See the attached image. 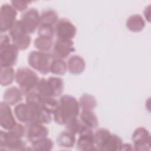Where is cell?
<instances>
[{
    "mask_svg": "<svg viewBox=\"0 0 151 151\" xmlns=\"http://www.w3.org/2000/svg\"><path fill=\"white\" fill-rule=\"evenodd\" d=\"M15 70L12 67L1 68L0 82L2 86H8L15 80Z\"/></svg>",
    "mask_w": 151,
    "mask_h": 151,
    "instance_id": "obj_24",
    "label": "cell"
},
{
    "mask_svg": "<svg viewBox=\"0 0 151 151\" xmlns=\"http://www.w3.org/2000/svg\"><path fill=\"white\" fill-rule=\"evenodd\" d=\"M39 78L37 74L28 67H20L15 74V81L24 95L35 91Z\"/></svg>",
    "mask_w": 151,
    "mask_h": 151,
    "instance_id": "obj_3",
    "label": "cell"
},
{
    "mask_svg": "<svg viewBox=\"0 0 151 151\" xmlns=\"http://www.w3.org/2000/svg\"><path fill=\"white\" fill-rule=\"evenodd\" d=\"M74 51L73 40L57 39L54 42L51 55L53 58L64 60Z\"/></svg>",
    "mask_w": 151,
    "mask_h": 151,
    "instance_id": "obj_10",
    "label": "cell"
},
{
    "mask_svg": "<svg viewBox=\"0 0 151 151\" xmlns=\"http://www.w3.org/2000/svg\"><path fill=\"white\" fill-rule=\"evenodd\" d=\"M19 50L12 44L0 48L1 68L12 67L18 60Z\"/></svg>",
    "mask_w": 151,
    "mask_h": 151,
    "instance_id": "obj_11",
    "label": "cell"
},
{
    "mask_svg": "<svg viewBox=\"0 0 151 151\" xmlns=\"http://www.w3.org/2000/svg\"><path fill=\"white\" fill-rule=\"evenodd\" d=\"M17 11L11 4L6 3L0 9V31L1 34L9 31L16 22Z\"/></svg>",
    "mask_w": 151,
    "mask_h": 151,
    "instance_id": "obj_5",
    "label": "cell"
},
{
    "mask_svg": "<svg viewBox=\"0 0 151 151\" xmlns=\"http://www.w3.org/2000/svg\"><path fill=\"white\" fill-rule=\"evenodd\" d=\"M52 60L51 54L38 50L31 51L28 56V63L29 66L44 75L50 72Z\"/></svg>",
    "mask_w": 151,
    "mask_h": 151,
    "instance_id": "obj_4",
    "label": "cell"
},
{
    "mask_svg": "<svg viewBox=\"0 0 151 151\" xmlns=\"http://www.w3.org/2000/svg\"><path fill=\"white\" fill-rule=\"evenodd\" d=\"M123 144L122 139L117 134H111L110 137L101 146L100 150L117 151L121 150Z\"/></svg>",
    "mask_w": 151,
    "mask_h": 151,
    "instance_id": "obj_20",
    "label": "cell"
},
{
    "mask_svg": "<svg viewBox=\"0 0 151 151\" xmlns=\"http://www.w3.org/2000/svg\"><path fill=\"white\" fill-rule=\"evenodd\" d=\"M48 80L52 86L55 97L60 96L63 93L64 88L63 80L60 77L55 76L50 77L48 78Z\"/></svg>",
    "mask_w": 151,
    "mask_h": 151,
    "instance_id": "obj_31",
    "label": "cell"
},
{
    "mask_svg": "<svg viewBox=\"0 0 151 151\" xmlns=\"http://www.w3.org/2000/svg\"><path fill=\"white\" fill-rule=\"evenodd\" d=\"M80 121L87 127L91 129H97L99 126V120L93 110H81L80 114Z\"/></svg>",
    "mask_w": 151,
    "mask_h": 151,
    "instance_id": "obj_19",
    "label": "cell"
},
{
    "mask_svg": "<svg viewBox=\"0 0 151 151\" xmlns=\"http://www.w3.org/2000/svg\"><path fill=\"white\" fill-rule=\"evenodd\" d=\"M20 20L27 33L31 34L38 29L40 25V14L36 8H31L22 14Z\"/></svg>",
    "mask_w": 151,
    "mask_h": 151,
    "instance_id": "obj_9",
    "label": "cell"
},
{
    "mask_svg": "<svg viewBox=\"0 0 151 151\" xmlns=\"http://www.w3.org/2000/svg\"><path fill=\"white\" fill-rule=\"evenodd\" d=\"M74 134L65 130L61 132L57 137V143L60 147L64 148H72L76 143Z\"/></svg>",
    "mask_w": 151,
    "mask_h": 151,
    "instance_id": "obj_18",
    "label": "cell"
},
{
    "mask_svg": "<svg viewBox=\"0 0 151 151\" xmlns=\"http://www.w3.org/2000/svg\"><path fill=\"white\" fill-rule=\"evenodd\" d=\"M65 130L71 133L76 134H79L87 127L77 117L70 120L65 124Z\"/></svg>",
    "mask_w": 151,
    "mask_h": 151,
    "instance_id": "obj_29",
    "label": "cell"
},
{
    "mask_svg": "<svg viewBox=\"0 0 151 151\" xmlns=\"http://www.w3.org/2000/svg\"><path fill=\"white\" fill-rule=\"evenodd\" d=\"M11 109V106L2 101L0 103V125L4 130L9 131L17 124Z\"/></svg>",
    "mask_w": 151,
    "mask_h": 151,
    "instance_id": "obj_13",
    "label": "cell"
},
{
    "mask_svg": "<svg viewBox=\"0 0 151 151\" xmlns=\"http://www.w3.org/2000/svg\"><path fill=\"white\" fill-rule=\"evenodd\" d=\"M57 39L72 40L77 34L76 27L67 18L59 19L54 25Z\"/></svg>",
    "mask_w": 151,
    "mask_h": 151,
    "instance_id": "obj_7",
    "label": "cell"
},
{
    "mask_svg": "<svg viewBox=\"0 0 151 151\" xmlns=\"http://www.w3.org/2000/svg\"><path fill=\"white\" fill-rule=\"evenodd\" d=\"M12 43L19 51L25 50L29 47L31 43V37L29 34H27L21 38L12 41Z\"/></svg>",
    "mask_w": 151,
    "mask_h": 151,
    "instance_id": "obj_34",
    "label": "cell"
},
{
    "mask_svg": "<svg viewBox=\"0 0 151 151\" xmlns=\"http://www.w3.org/2000/svg\"><path fill=\"white\" fill-rule=\"evenodd\" d=\"M10 36L6 34H1L0 37V48L5 47L11 44Z\"/></svg>",
    "mask_w": 151,
    "mask_h": 151,
    "instance_id": "obj_37",
    "label": "cell"
},
{
    "mask_svg": "<svg viewBox=\"0 0 151 151\" xmlns=\"http://www.w3.org/2000/svg\"><path fill=\"white\" fill-rule=\"evenodd\" d=\"M145 25V21L140 14L130 15L126 22L127 28L133 32H139L142 31L144 29Z\"/></svg>",
    "mask_w": 151,
    "mask_h": 151,
    "instance_id": "obj_17",
    "label": "cell"
},
{
    "mask_svg": "<svg viewBox=\"0 0 151 151\" xmlns=\"http://www.w3.org/2000/svg\"><path fill=\"white\" fill-rule=\"evenodd\" d=\"M58 101V107L52 114L57 124L65 125L70 120L78 117L80 107L75 97L68 94L63 95Z\"/></svg>",
    "mask_w": 151,
    "mask_h": 151,
    "instance_id": "obj_2",
    "label": "cell"
},
{
    "mask_svg": "<svg viewBox=\"0 0 151 151\" xmlns=\"http://www.w3.org/2000/svg\"><path fill=\"white\" fill-rule=\"evenodd\" d=\"M111 132L106 129L100 128L94 133V143L97 150H100L101 146L111 135Z\"/></svg>",
    "mask_w": 151,
    "mask_h": 151,
    "instance_id": "obj_28",
    "label": "cell"
},
{
    "mask_svg": "<svg viewBox=\"0 0 151 151\" xmlns=\"http://www.w3.org/2000/svg\"><path fill=\"white\" fill-rule=\"evenodd\" d=\"M134 150L133 145H132L130 143H123V144L121 150Z\"/></svg>",
    "mask_w": 151,
    "mask_h": 151,
    "instance_id": "obj_38",
    "label": "cell"
},
{
    "mask_svg": "<svg viewBox=\"0 0 151 151\" xmlns=\"http://www.w3.org/2000/svg\"><path fill=\"white\" fill-rule=\"evenodd\" d=\"M26 147V143L21 138L11 134L8 131H0L1 150H23Z\"/></svg>",
    "mask_w": 151,
    "mask_h": 151,
    "instance_id": "obj_8",
    "label": "cell"
},
{
    "mask_svg": "<svg viewBox=\"0 0 151 151\" xmlns=\"http://www.w3.org/2000/svg\"><path fill=\"white\" fill-rule=\"evenodd\" d=\"M25 136L27 139L31 143L46 137L48 135V129L43 124L30 123L25 124Z\"/></svg>",
    "mask_w": 151,
    "mask_h": 151,
    "instance_id": "obj_12",
    "label": "cell"
},
{
    "mask_svg": "<svg viewBox=\"0 0 151 151\" xmlns=\"http://www.w3.org/2000/svg\"><path fill=\"white\" fill-rule=\"evenodd\" d=\"M33 150L40 151H49L53 149L54 142L48 137L41 139L31 143Z\"/></svg>",
    "mask_w": 151,
    "mask_h": 151,
    "instance_id": "obj_30",
    "label": "cell"
},
{
    "mask_svg": "<svg viewBox=\"0 0 151 151\" xmlns=\"http://www.w3.org/2000/svg\"><path fill=\"white\" fill-rule=\"evenodd\" d=\"M59 101L55 97H43L41 106L42 107L50 113L51 114L56 111L58 107Z\"/></svg>",
    "mask_w": 151,
    "mask_h": 151,
    "instance_id": "obj_32",
    "label": "cell"
},
{
    "mask_svg": "<svg viewBox=\"0 0 151 151\" xmlns=\"http://www.w3.org/2000/svg\"><path fill=\"white\" fill-rule=\"evenodd\" d=\"M68 71L74 75L81 74L86 68V62L79 55H71L67 62Z\"/></svg>",
    "mask_w": 151,
    "mask_h": 151,
    "instance_id": "obj_15",
    "label": "cell"
},
{
    "mask_svg": "<svg viewBox=\"0 0 151 151\" xmlns=\"http://www.w3.org/2000/svg\"><path fill=\"white\" fill-rule=\"evenodd\" d=\"M54 42L52 39L38 37H37L34 41V45L35 48L40 51L48 52L52 50Z\"/></svg>",
    "mask_w": 151,
    "mask_h": 151,
    "instance_id": "obj_25",
    "label": "cell"
},
{
    "mask_svg": "<svg viewBox=\"0 0 151 151\" xmlns=\"http://www.w3.org/2000/svg\"><path fill=\"white\" fill-rule=\"evenodd\" d=\"M9 36L12 41L18 40L28 34L21 20H17L9 31Z\"/></svg>",
    "mask_w": 151,
    "mask_h": 151,
    "instance_id": "obj_27",
    "label": "cell"
},
{
    "mask_svg": "<svg viewBox=\"0 0 151 151\" xmlns=\"http://www.w3.org/2000/svg\"><path fill=\"white\" fill-rule=\"evenodd\" d=\"M13 136L22 139L25 136L26 128L21 123H17L16 125L8 131Z\"/></svg>",
    "mask_w": 151,
    "mask_h": 151,
    "instance_id": "obj_36",
    "label": "cell"
},
{
    "mask_svg": "<svg viewBox=\"0 0 151 151\" xmlns=\"http://www.w3.org/2000/svg\"><path fill=\"white\" fill-rule=\"evenodd\" d=\"M37 34L38 37H45L52 39L55 35L54 27L49 25H40L38 29Z\"/></svg>",
    "mask_w": 151,
    "mask_h": 151,
    "instance_id": "obj_33",
    "label": "cell"
},
{
    "mask_svg": "<svg viewBox=\"0 0 151 151\" xmlns=\"http://www.w3.org/2000/svg\"><path fill=\"white\" fill-rule=\"evenodd\" d=\"M150 5L146 7L144 10V15L146 18L149 22H150Z\"/></svg>",
    "mask_w": 151,
    "mask_h": 151,
    "instance_id": "obj_39",
    "label": "cell"
},
{
    "mask_svg": "<svg viewBox=\"0 0 151 151\" xmlns=\"http://www.w3.org/2000/svg\"><path fill=\"white\" fill-rule=\"evenodd\" d=\"M35 91L43 97H55L54 91L48 78H40Z\"/></svg>",
    "mask_w": 151,
    "mask_h": 151,
    "instance_id": "obj_21",
    "label": "cell"
},
{
    "mask_svg": "<svg viewBox=\"0 0 151 151\" xmlns=\"http://www.w3.org/2000/svg\"><path fill=\"white\" fill-rule=\"evenodd\" d=\"M24 94L19 88L12 86L7 88L4 93V101L9 106H14L18 104L22 99Z\"/></svg>",
    "mask_w": 151,
    "mask_h": 151,
    "instance_id": "obj_16",
    "label": "cell"
},
{
    "mask_svg": "<svg viewBox=\"0 0 151 151\" xmlns=\"http://www.w3.org/2000/svg\"><path fill=\"white\" fill-rule=\"evenodd\" d=\"M17 119L21 123L49 124L52 120L51 114L41 106L27 103L17 104L14 110Z\"/></svg>",
    "mask_w": 151,
    "mask_h": 151,
    "instance_id": "obj_1",
    "label": "cell"
},
{
    "mask_svg": "<svg viewBox=\"0 0 151 151\" xmlns=\"http://www.w3.org/2000/svg\"><path fill=\"white\" fill-rule=\"evenodd\" d=\"M57 12L52 9H47L40 14V25H49L54 26L58 21Z\"/></svg>",
    "mask_w": 151,
    "mask_h": 151,
    "instance_id": "obj_22",
    "label": "cell"
},
{
    "mask_svg": "<svg viewBox=\"0 0 151 151\" xmlns=\"http://www.w3.org/2000/svg\"><path fill=\"white\" fill-rule=\"evenodd\" d=\"M132 141L134 150L146 151L150 149V134L144 127H139L135 129L132 135Z\"/></svg>",
    "mask_w": 151,
    "mask_h": 151,
    "instance_id": "obj_6",
    "label": "cell"
},
{
    "mask_svg": "<svg viewBox=\"0 0 151 151\" xmlns=\"http://www.w3.org/2000/svg\"><path fill=\"white\" fill-rule=\"evenodd\" d=\"M31 2V1L23 0H12L11 1V4L12 6L19 12H25L27 11L28 5Z\"/></svg>",
    "mask_w": 151,
    "mask_h": 151,
    "instance_id": "obj_35",
    "label": "cell"
},
{
    "mask_svg": "<svg viewBox=\"0 0 151 151\" xmlns=\"http://www.w3.org/2000/svg\"><path fill=\"white\" fill-rule=\"evenodd\" d=\"M79 105L81 110H93L97 105V101L94 96L89 94H83L79 99Z\"/></svg>",
    "mask_w": 151,
    "mask_h": 151,
    "instance_id": "obj_23",
    "label": "cell"
},
{
    "mask_svg": "<svg viewBox=\"0 0 151 151\" xmlns=\"http://www.w3.org/2000/svg\"><path fill=\"white\" fill-rule=\"evenodd\" d=\"M76 146L78 150L83 151L97 150L92 129L87 127L78 134V138L76 141Z\"/></svg>",
    "mask_w": 151,
    "mask_h": 151,
    "instance_id": "obj_14",
    "label": "cell"
},
{
    "mask_svg": "<svg viewBox=\"0 0 151 151\" xmlns=\"http://www.w3.org/2000/svg\"><path fill=\"white\" fill-rule=\"evenodd\" d=\"M67 71V63L64 60L53 58L50 68V73L57 76H63Z\"/></svg>",
    "mask_w": 151,
    "mask_h": 151,
    "instance_id": "obj_26",
    "label": "cell"
}]
</instances>
